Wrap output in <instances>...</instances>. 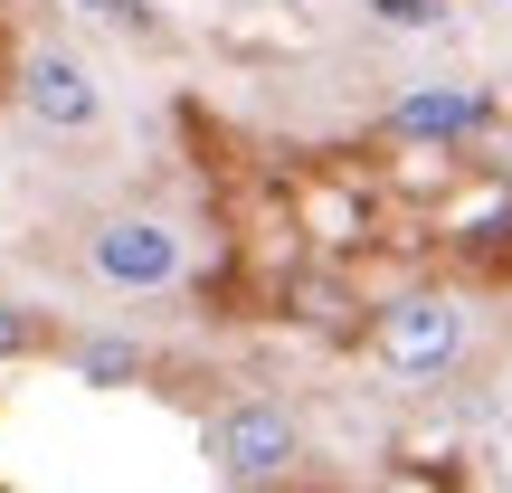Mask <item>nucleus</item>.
Masks as SVG:
<instances>
[{"label": "nucleus", "instance_id": "obj_7", "mask_svg": "<svg viewBox=\"0 0 512 493\" xmlns=\"http://www.w3.org/2000/svg\"><path fill=\"white\" fill-rule=\"evenodd\" d=\"M370 19H380V29H437L446 0H370Z\"/></svg>", "mask_w": 512, "mask_h": 493}, {"label": "nucleus", "instance_id": "obj_3", "mask_svg": "<svg viewBox=\"0 0 512 493\" xmlns=\"http://www.w3.org/2000/svg\"><path fill=\"white\" fill-rule=\"evenodd\" d=\"M86 266L105 285H124V294H162V285H181V228L143 219V209H114V219H95Z\"/></svg>", "mask_w": 512, "mask_h": 493}, {"label": "nucleus", "instance_id": "obj_4", "mask_svg": "<svg viewBox=\"0 0 512 493\" xmlns=\"http://www.w3.org/2000/svg\"><path fill=\"white\" fill-rule=\"evenodd\" d=\"M19 105H29L48 133H86L95 114H105V86H95L67 48H29L19 57Z\"/></svg>", "mask_w": 512, "mask_h": 493}, {"label": "nucleus", "instance_id": "obj_8", "mask_svg": "<svg viewBox=\"0 0 512 493\" xmlns=\"http://www.w3.org/2000/svg\"><path fill=\"white\" fill-rule=\"evenodd\" d=\"M38 342V323H29V313H19V304H0V361H19V351H29Z\"/></svg>", "mask_w": 512, "mask_h": 493}, {"label": "nucleus", "instance_id": "obj_9", "mask_svg": "<svg viewBox=\"0 0 512 493\" xmlns=\"http://www.w3.org/2000/svg\"><path fill=\"white\" fill-rule=\"evenodd\" d=\"M76 10H95V19H114V29H152V10H143V0H76Z\"/></svg>", "mask_w": 512, "mask_h": 493}, {"label": "nucleus", "instance_id": "obj_5", "mask_svg": "<svg viewBox=\"0 0 512 493\" xmlns=\"http://www.w3.org/2000/svg\"><path fill=\"white\" fill-rule=\"evenodd\" d=\"M484 124H494V95H475V86H418V95L389 105V133L399 143H465Z\"/></svg>", "mask_w": 512, "mask_h": 493}, {"label": "nucleus", "instance_id": "obj_10", "mask_svg": "<svg viewBox=\"0 0 512 493\" xmlns=\"http://www.w3.org/2000/svg\"><path fill=\"white\" fill-rule=\"evenodd\" d=\"M219 493H285V484H219Z\"/></svg>", "mask_w": 512, "mask_h": 493}, {"label": "nucleus", "instance_id": "obj_6", "mask_svg": "<svg viewBox=\"0 0 512 493\" xmlns=\"http://www.w3.org/2000/svg\"><path fill=\"white\" fill-rule=\"evenodd\" d=\"M133 370H143V351H133V342H76V380H95V389H124Z\"/></svg>", "mask_w": 512, "mask_h": 493}, {"label": "nucleus", "instance_id": "obj_1", "mask_svg": "<svg viewBox=\"0 0 512 493\" xmlns=\"http://www.w3.org/2000/svg\"><path fill=\"white\" fill-rule=\"evenodd\" d=\"M200 456L219 465V484H285L294 456H304V427L275 399H228L219 418L200 427Z\"/></svg>", "mask_w": 512, "mask_h": 493}, {"label": "nucleus", "instance_id": "obj_2", "mask_svg": "<svg viewBox=\"0 0 512 493\" xmlns=\"http://www.w3.org/2000/svg\"><path fill=\"white\" fill-rule=\"evenodd\" d=\"M380 361L399 380H446L465 361V304L456 294H399L380 313Z\"/></svg>", "mask_w": 512, "mask_h": 493}]
</instances>
